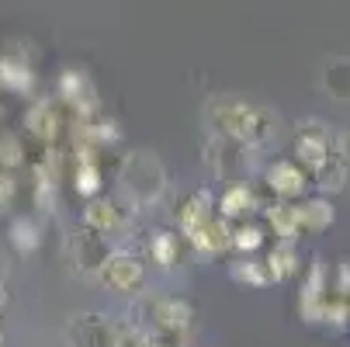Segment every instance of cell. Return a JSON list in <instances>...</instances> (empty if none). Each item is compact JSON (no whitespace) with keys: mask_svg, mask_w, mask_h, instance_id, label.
Instances as JSON below:
<instances>
[{"mask_svg":"<svg viewBox=\"0 0 350 347\" xmlns=\"http://www.w3.org/2000/svg\"><path fill=\"white\" fill-rule=\"evenodd\" d=\"M97 274H101V281L111 292H132L142 281V264H139V257L118 250V254H108L105 257V264H101V271H97Z\"/></svg>","mask_w":350,"mask_h":347,"instance_id":"52a82bcc","label":"cell"},{"mask_svg":"<svg viewBox=\"0 0 350 347\" xmlns=\"http://www.w3.org/2000/svg\"><path fill=\"white\" fill-rule=\"evenodd\" d=\"M149 254H153V261L160 268H174L180 261V240L174 233L160 229V233H153V240H149Z\"/></svg>","mask_w":350,"mask_h":347,"instance_id":"ffe728a7","label":"cell"},{"mask_svg":"<svg viewBox=\"0 0 350 347\" xmlns=\"http://www.w3.org/2000/svg\"><path fill=\"white\" fill-rule=\"evenodd\" d=\"M146 330L163 337L167 344L170 340H180L187 330H191V320H194V309L184 303V299H146Z\"/></svg>","mask_w":350,"mask_h":347,"instance_id":"3957f363","label":"cell"},{"mask_svg":"<svg viewBox=\"0 0 350 347\" xmlns=\"http://www.w3.org/2000/svg\"><path fill=\"white\" fill-rule=\"evenodd\" d=\"M323 90L336 101H350V60L336 56L323 66Z\"/></svg>","mask_w":350,"mask_h":347,"instance_id":"e0dca14e","label":"cell"},{"mask_svg":"<svg viewBox=\"0 0 350 347\" xmlns=\"http://www.w3.org/2000/svg\"><path fill=\"white\" fill-rule=\"evenodd\" d=\"M122 188L132 202L139 205H157L163 191H167V170L160 164L157 153L149 150H139V153H129L125 164H122Z\"/></svg>","mask_w":350,"mask_h":347,"instance_id":"7a4b0ae2","label":"cell"},{"mask_svg":"<svg viewBox=\"0 0 350 347\" xmlns=\"http://www.w3.org/2000/svg\"><path fill=\"white\" fill-rule=\"evenodd\" d=\"M118 347H170V344L163 337H157V333H149V330H135V333H125L122 330Z\"/></svg>","mask_w":350,"mask_h":347,"instance_id":"83f0119b","label":"cell"},{"mask_svg":"<svg viewBox=\"0 0 350 347\" xmlns=\"http://www.w3.org/2000/svg\"><path fill=\"white\" fill-rule=\"evenodd\" d=\"M25 164V139L18 132H0V170H18Z\"/></svg>","mask_w":350,"mask_h":347,"instance_id":"603a6c76","label":"cell"},{"mask_svg":"<svg viewBox=\"0 0 350 347\" xmlns=\"http://www.w3.org/2000/svg\"><path fill=\"white\" fill-rule=\"evenodd\" d=\"M264 243V229L260 226H254V222H243V226H236L232 229V236H229V246H236V250L239 254H254L257 250V246Z\"/></svg>","mask_w":350,"mask_h":347,"instance_id":"4316f807","label":"cell"},{"mask_svg":"<svg viewBox=\"0 0 350 347\" xmlns=\"http://www.w3.org/2000/svg\"><path fill=\"white\" fill-rule=\"evenodd\" d=\"M25 125L42 146H53L59 139V132H63V115H59V108L49 101V97H38V101L28 108V115H25Z\"/></svg>","mask_w":350,"mask_h":347,"instance_id":"ba28073f","label":"cell"},{"mask_svg":"<svg viewBox=\"0 0 350 347\" xmlns=\"http://www.w3.org/2000/svg\"><path fill=\"white\" fill-rule=\"evenodd\" d=\"M177 219H180L184 236H187V233H194V229L202 226L205 219H212V191H198V194L184 198V202H180V212H177Z\"/></svg>","mask_w":350,"mask_h":347,"instance_id":"2e32d148","label":"cell"},{"mask_svg":"<svg viewBox=\"0 0 350 347\" xmlns=\"http://www.w3.org/2000/svg\"><path fill=\"white\" fill-rule=\"evenodd\" d=\"M229 274H232V281H239V285H254V288L271 285L267 268H264V264H257V261H236V264L229 268Z\"/></svg>","mask_w":350,"mask_h":347,"instance_id":"cb8c5ba5","label":"cell"},{"mask_svg":"<svg viewBox=\"0 0 350 347\" xmlns=\"http://www.w3.org/2000/svg\"><path fill=\"white\" fill-rule=\"evenodd\" d=\"M73 250H77V268L83 274H94V271H101V264L108 257V243H105V236H97L94 229H87V233L73 236Z\"/></svg>","mask_w":350,"mask_h":347,"instance_id":"7c38bea8","label":"cell"},{"mask_svg":"<svg viewBox=\"0 0 350 347\" xmlns=\"http://www.w3.org/2000/svg\"><path fill=\"white\" fill-rule=\"evenodd\" d=\"M83 222H87V229H94V233H115L118 226H122V216H118V209L111 205V202H105V198H94V202L83 209Z\"/></svg>","mask_w":350,"mask_h":347,"instance_id":"ac0fdd59","label":"cell"},{"mask_svg":"<svg viewBox=\"0 0 350 347\" xmlns=\"http://www.w3.org/2000/svg\"><path fill=\"white\" fill-rule=\"evenodd\" d=\"M8 309V288H4V281H0V313Z\"/></svg>","mask_w":350,"mask_h":347,"instance_id":"1f68e13d","label":"cell"},{"mask_svg":"<svg viewBox=\"0 0 350 347\" xmlns=\"http://www.w3.org/2000/svg\"><path fill=\"white\" fill-rule=\"evenodd\" d=\"M11 194H14V181H11L8 174H0V212L8 209V202H11Z\"/></svg>","mask_w":350,"mask_h":347,"instance_id":"4dcf8cb0","label":"cell"},{"mask_svg":"<svg viewBox=\"0 0 350 347\" xmlns=\"http://www.w3.org/2000/svg\"><path fill=\"white\" fill-rule=\"evenodd\" d=\"M326 271H323V261L316 257L312 268H309V281L302 288V316L309 323H319V309H323V299H326Z\"/></svg>","mask_w":350,"mask_h":347,"instance_id":"4fadbf2b","label":"cell"},{"mask_svg":"<svg viewBox=\"0 0 350 347\" xmlns=\"http://www.w3.org/2000/svg\"><path fill=\"white\" fill-rule=\"evenodd\" d=\"M0 274H4V257H0Z\"/></svg>","mask_w":350,"mask_h":347,"instance_id":"d6a6232c","label":"cell"},{"mask_svg":"<svg viewBox=\"0 0 350 347\" xmlns=\"http://www.w3.org/2000/svg\"><path fill=\"white\" fill-rule=\"evenodd\" d=\"M306 184H309L306 170L298 167V164H291V160H274L267 167V188L278 198H298V194L306 191Z\"/></svg>","mask_w":350,"mask_h":347,"instance_id":"8fae6325","label":"cell"},{"mask_svg":"<svg viewBox=\"0 0 350 347\" xmlns=\"http://www.w3.org/2000/svg\"><path fill=\"white\" fill-rule=\"evenodd\" d=\"M0 347H4V333H0Z\"/></svg>","mask_w":350,"mask_h":347,"instance_id":"836d02e7","label":"cell"},{"mask_svg":"<svg viewBox=\"0 0 350 347\" xmlns=\"http://www.w3.org/2000/svg\"><path fill=\"white\" fill-rule=\"evenodd\" d=\"M73 188L83 198H94L101 191V164H97V146L80 142L77 146V170H73Z\"/></svg>","mask_w":350,"mask_h":347,"instance_id":"30bf717a","label":"cell"},{"mask_svg":"<svg viewBox=\"0 0 350 347\" xmlns=\"http://www.w3.org/2000/svg\"><path fill=\"white\" fill-rule=\"evenodd\" d=\"M333 205L326 202V198H309V202L295 205V219H298V229L306 233H323L333 226Z\"/></svg>","mask_w":350,"mask_h":347,"instance_id":"9a60e30c","label":"cell"},{"mask_svg":"<svg viewBox=\"0 0 350 347\" xmlns=\"http://www.w3.org/2000/svg\"><path fill=\"white\" fill-rule=\"evenodd\" d=\"M0 90L4 94H31L35 90V70L18 45L0 53Z\"/></svg>","mask_w":350,"mask_h":347,"instance_id":"5b68a950","label":"cell"},{"mask_svg":"<svg viewBox=\"0 0 350 347\" xmlns=\"http://www.w3.org/2000/svg\"><path fill=\"white\" fill-rule=\"evenodd\" d=\"M295 157L302 160V167H309L312 174L329 160V132L323 129V122H306L302 132L295 139Z\"/></svg>","mask_w":350,"mask_h":347,"instance_id":"8992f818","label":"cell"},{"mask_svg":"<svg viewBox=\"0 0 350 347\" xmlns=\"http://www.w3.org/2000/svg\"><path fill=\"white\" fill-rule=\"evenodd\" d=\"M8 233H11L14 250H18V254H25V257H28V254H35V250H38V243H42V236H38V226H35L31 219H14Z\"/></svg>","mask_w":350,"mask_h":347,"instance_id":"7402d4cb","label":"cell"},{"mask_svg":"<svg viewBox=\"0 0 350 347\" xmlns=\"http://www.w3.org/2000/svg\"><path fill=\"white\" fill-rule=\"evenodd\" d=\"M229 236H232V229H229L222 219H205L194 233H187L191 246H194V250H202V254H219V250H226Z\"/></svg>","mask_w":350,"mask_h":347,"instance_id":"5bb4252c","label":"cell"},{"mask_svg":"<svg viewBox=\"0 0 350 347\" xmlns=\"http://www.w3.org/2000/svg\"><path fill=\"white\" fill-rule=\"evenodd\" d=\"M208 118L222 136H229L239 146H250V150L264 146L274 132V115L267 108L236 101V97H215V101H208Z\"/></svg>","mask_w":350,"mask_h":347,"instance_id":"6da1fadb","label":"cell"},{"mask_svg":"<svg viewBox=\"0 0 350 347\" xmlns=\"http://www.w3.org/2000/svg\"><path fill=\"white\" fill-rule=\"evenodd\" d=\"M336 160H343V164L350 167V129H343V132L336 136Z\"/></svg>","mask_w":350,"mask_h":347,"instance_id":"f1b7e54d","label":"cell"},{"mask_svg":"<svg viewBox=\"0 0 350 347\" xmlns=\"http://www.w3.org/2000/svg\"><path fill=\"white\" fill-rule=\"evenodd\" d=\"M336 292H340V295H350V257L340 261V281H336Z\"/></svg>","mask_w":350,"mask_h":347,"instance_id":"f546056e","label":"cell"},{"mask_svg":"<svg viewBox=\"0 0 350 347\" xmlns=\"http://www.w3.org/2000/svg\"><path fill=\"white\" fill-rule=\"evenodd\" d=\"M267 274H271V281H284V278H291L295 271H298V254H295V240H281L274 250L267 254Z\"/></svg>","mask_w":350,"mask_h":347,"instance_id":"d6986e66","label":"cell"},{"mask_svg":"<svg viewBox=\"0 0 350 347\" xmlns=\"http://www.w3.org/2000/svg\"><path fill=\"white\" fill-rule=\"evenodd\" d=\"M66 333H70L73 347H118V340H122V330L101 313L73 316Z\"/></svg>","mask_w":350,"mask_h":347,"instance_id":"277c9868","label":"cell"},{"mask_svg":"<svg viewBox=\"0 0 350 347\" xmlns=\"http://www.w3.org/2000/svg\"><path fill=\"white\" fill-rule=\"evenodd\" d=\"M316 184H319V191H343V184H347V164L343 160H326L319 170H316Z\"/></svg>","mask_w":350,"mask_h":347,"instance_id":"484cf974","label":"cell"},{"mask_svg":"<svg viewBox=\"0 0 350 347\" xmlns=\"http://www.w3.org/2000/svg\"><path fill=\"white\" fill-rule=\"evenodd\" d=\"M59 97H63L66 105H73V108H77L80 122H83V118H90V115H94V108H97L94 83H90V77H87V73H80V70H66V73L59 77Z\"/></svg>","mask_w":350,"mask_h":347,"instance_id":"9c48e42d","label":"cell"},{"mask_svg":"<svg viewBox=\"0 0 350 347\" xmlns=\"http://www.w3.org/2000/svg\"><path fill=\"white\" fill-rule=\"evenodd\" d=\"M250 209H257V202H254V191H250L246 184H232V188L222 194V216H226V219L246 216Z\"/></svg>","mask_w":350,"mask_h":347,"instance_id":"44dd1931","label":"cell"},{"mask_svg":"<svg viewBox=\"0 0 350 347\" xmlns=\"http://www.w3.org/2000/svg\"><path fill=\"white\" fill-rule=\"evenodd\" d=\"M267 222L274 226V233L281 236V240H295L298 233V219H295V205H274V209H267Z\"/></svg>","mask_w":350,"mask_h":347,"instance_id":"d4e9b609","label":"cell"}]
</instances>
